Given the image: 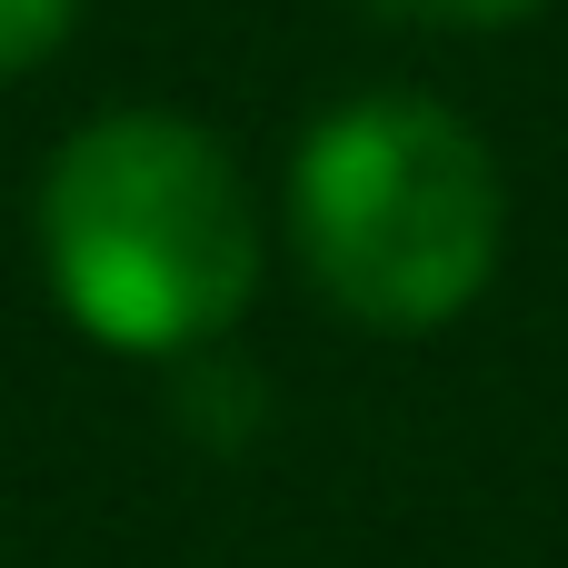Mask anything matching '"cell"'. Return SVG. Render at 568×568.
Instances as JSON below:
<instances>
[{"label":"cell","instance_id":"cell-1","mask_svg":"<svg viewBox=\"0 0 568 568\" xmlns=\"http://www.w3.org/2000/svg\"><path fill=\"white\" fill-rule=\"evenodd\" d=\"M40 260L100 349H200L260 290V220L230 150L180 110L90 120L40 180Z\"/></svg>","mask_w":568,"mask_h":568},{"label":"cell","instance_id":"cell-2","mask_svg":"<svg viewBox=\"0 0 568 568\" xmlns=\"http://www.w3.org/2000/svg\"><path fill=\"white\" fill-rule=\"evenodd\" d=\"M290 230L310 280L349 320L439 329L489 290L509 200L489 140L459 110L419 90H369L310 130L290 170Z\"/></svg>","mask_w":568,"mask_h":568},{"label":"cell","instance_id":"cell-3","mask_svg":"<svg viewBox=\"0 0 568 568\" xmlns=\"http://www.w3.org/2000/svg\"><path fill=\"white\" fill-rule=\"evenodd\" d=\"M70 10L80 0H0V80L30 70V60H50V40L70 30Z\"/></svg>","mask_w":568,"mask_h":568},{"label":"cell","instance_id":"cell-4","mask_svg":"<svg viewBox=\"0 0 568 568\" xmlns=\"http://www.w3.org/2000/svg\"><path fill=\"white\" fill-rule=\"evenodd\" d=\"M389 10H419V20H519L539 0H389Z\"/></svg>","mask_w":568,"mask_h":568}]
</instances>
